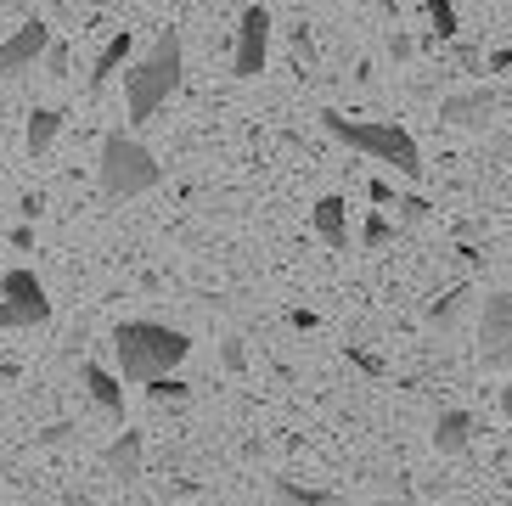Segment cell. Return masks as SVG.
Masks as SVG:
<instances>
[{
    "mask_svg": "<svg viewBox=\"0 0 512 506\" xmlns=\"http://www.w3.org/2000/svg\"><path fill=\"white\" fill-rule=\"evenodd\" d=\"M321 130H327L332 141H344L349 152H366L372 164H389L400 180H422V152H417V141H411V130H400V124L344 119V113L321 107Z\"/></svg>",
    "mask_w": 512,
    "mask_h": 506,
    "instance_id": "6da1fadb",
    "label": "cell"
},
{
    "mask_svg": "<svg viewBox=\"0 0 512 506\" xmlns=\"http://www.w3.org/2000/svg\"><path fill=\"white\" fill-rule=\"evenodd\" d=\"M113 355H119L124 383H158L192 355V338L175 327H158V321H124L113 332Z\"/></svg>",
    "mask_w": 512,
    "mask_h": 506,
    "instance_id": "7a4b0ae2",
    "label": "cell"
},
{
    "mask_svg": "<svg viewBox=\"0 0 512 506\" xmlns=\"http://www.w3.org/2000/svg\"><path fill=\"white\" fill-rule=\"evenodd\" d=\"M181 62H186L181 57V34L164 29L158 40H152L147 57L124 74V102H130V119H136V124H147L152 113L175 96V85H181Z\"/></svg>",
    "mask_w": 512,
    "mask_h": 506,
    "instance_id": "3957f363",
    "label": "cell"
},
{
    "mask_svg": "<svg viewBox=\"0 0 512 506\" xmlns=\"http://www.w3.org/2000/svg\"><path fill=\"white\" fill-rule=\"evenodd\" d=\"M96 175H102V192L113 197V203H130V197L152 192V186L164 180V169H158V158L141 147L136 135L113 130L102 141V164H96Z\"/></svg>",
    "mask_w": 512,
    "mask_h": 506,
    "instance_id": "277c9868",
    "label": "cell"
},
{
    "mask_svg": "<svg viewBox=\"0 0 512 506\" xmlns=\"http://www.w3.org/2000/svg\"><path fill=\"white\" fill-rule=\"evenodd\" d=\"M271 57V12L265 6H242L237 17V45H231V74L237 79H259Z\"/></svg>",
    "mask_w": 512,
    "mask_h": 506,
    "instance_id": "5b68a950",
    "label": "cell"
},
{
    "mask_svg": "<svg viewBox=\"0 0 512 506\" xmlns=\"http://www.w3.org/2000/svg\"><path fill=\"white\" fill-rule=\"evenodd\" d=\"M479 360L512 366V293H490L479 310Z\"/></svg>",
    "mask_w": 512,
    "mask_h": 506,
    "instance_id": "8992f818",
    "label": "cell"
},
{
    "mask_svg": "<svg viewBox=\"0 0 512 506\" xmlns=\"http://www.w3.org/2000/svg\"><path fill=\"white\" fill-rule=\"evenodd\" d=\"M46 51H51V29L40 23V17H29L23 29H12L6 40H0V79L29 74L34 62H46Z\"/></svg>",
    "mask_w": 512,
    "mask_h": 506,
    "instance_id": "52a82bcc",
    "label": "cell"
},
{
    "mask_svg": "<svg viewBox=\"0 0 512 506\" xmlns=\"http://www.w3.org/2000/svg\"><path fill=\"white\" fill-rule=\"evenodd\" d=\"M439 119L451 124V130H484V124L496 119V90H484V85L456 90V96L439 102Z\"/></svg>",
    "mask_w": 512,
    "mask_h": 506,
    "instance_id": "ba28073f",
    "label": "cell"
},
{
    "mask_svg": "<svg viewBox=\"0 0 512 506\" xmlns=\"http://www.w3.org/2000/svg\"><path fill=\"white\" fill-rule=\"evenodd\" d=\"M141 456H147V445H141V433H130V428H124L119 439H113V445L102 450V467H107L113 478H119V484H136V478H141Z\"/></svg>",
    "mask_w": 512,
    "mask_h": 506,
    "instance_id": "9c48e42d",
    "label": "cell"
},
{
    "mask_svg": "<svg viewBox=\"0 0 512 506\" xmlns=\"http://www.w3.org/2000/svg\"><path fill=\"white\" fill-rule=\"evenodd\" d=\"M310 225H316V237L327 242V248H349V203L338 192L321 197L316 209H310Z\"/></svg>",
    "mask_w": 512,
    "mask_h": 506,
    "instance_id": "30bf717a",
    "label": "cell"
},
{
    "mask_svg": "<svg viewBox=\"0 0 512 506\" xmlns=\"http://www.w3.org/2000/svg\"><path fill=\"white\" fill-rule=\"evenodd\" d=\"M79 383L91 388V400L102 405L107 417H124V383L113 372H102V366H79Z\"/></svg>",
    "mask_w": 512,
    "mask_h": 506,
    "instance_id": "8fae6325",
    "label": "cell"
},
{
    "mask_svg": "<svg viewBox=\"0 0 512 506\" xmlns=\"http://www.w3.org/2000/svg\"><path fill=\"white\" fill-rule=\"evenodd\" d=\"M467 439H473V417H467V411H439V422H434V450L439 456H462Z\"/></svg>",
    "mask_w": 512,
    "mask_h": 506,
    "instance_id": "7c38bea8",
    "label": "cell"
},
{
    "mask_svg": "<svg viewBox=\"0 0 512 506\" xmlns=\"http://www.w3.org/2000/svg\"><path fill=\"white\" fill-rule=\"evenodd\" d=\"M51 321V298H0V327H46Z\"/></svg>",
    "mask_w": 512,
    "mask_h": 506,
    "instance_id": "4fadbf2b",
    "label": "cell"
},
{
    "mask_svg": "<svg viewBox=\"0 0 512 506\" xmlns=\"http://www.w3.org/2000/svg\"><path fill=\"white\" fill-rule=\"evenodd\" d=\"M130 51H136L130 29H124V34H113V40L102 45V57H96V68H91V90H107V79H113V74L124 68V62H130Z\"/></svg>",
    "mask_w": 512,
    "mask_h": 506,
    "instance_id": "5bb4252c",
    "label": "cell"
},
{
    "mask_svg": "<svg viewBox=\"0 0 512 506\" xmlns=\"http://www.w3.org/2000/svg\"><path fill=\"white\" fill-rule=\"evenodd\" d=\"M57 130H62V113H57V107H34V113H29V130H23V147H29V158H40V152L57 141Z\"/></svg>",
    "mask_w": 512,
    "mask_h": 506,
    "instance_id": "9a60e30c",
    "label": "cell"
},
{
    "mask_svg": "<svg viewBox=\"0 0 512 506\" xmlns=\"http://www.w3.org/2000/svg\"><path fill=\"white\" fill-rule=\"evenodd\" d=\"M428 6V23H434L439 40H451L456 29H462V17H456V0H422Z\"/></svg>",
    "mask_w": 512,
    "mask_h": 506,
    "instance_id": "2e32d148",
    "label": "cell"
},
{
    "mask_svg": "<svg viewBox=\"0 0 512 506\" xmlns=\"http://www.w3.org/2000/svg\"><path fill=\"white\" fill-rule=\"evenodd\" d=\"M186 394H192V388L175 383V377H158V383H147V400H152V405H181Z\"/></svg>",
    "mask_w": 512,
    "mask_h": 506,
    "instance_id": "e0dca14e",
    "label": "cell"
},
{
    "mask_svg": "<svg viewBox=\"0 0 512 506\" xmlns=\"http://www.w3.org/2000/svg\"><path fill=\"white\" fill-rule=\"evenodd\" d=\"M361 242H366V248H389V242H394V225L383 220V214H372V220L361 225Z\"/></svg>",
    "mask_w": 512,
    "mask_h": 506,
    "instance_id": "ac0fdd59",
    "label": "cell"
},
{
    "mask_svg": "<svg viewBox=\"0 0 512 506\" xmlns=\"http://www.w3.org/2000/svg\"><path fill=\"white\" fill-rule=\"evenodd\" d=\"M276 495H282L287 506H327V495H321V490H299V484H287V478L276 484Z\"/></svg>",
    "mask_w": 512,
    "mask_h": 506,
    "instance_id": "d6986e66",
    "label": "cell"
},
{
    "mask_svg": "<svg viewBox=\"0 0 512 506\" xmlns=\"http://www.w3.org/2000/svg\"><path fill=\"white\" fill-rule=\"evenodd\" d=\"M220 360H226L231 372H242V366H248V355H242V338H226V349H220Z\"/></svg>",
    "mask_w": 512,
    "mask_h": 506,
    "instance_id": "ffe728a7",
    "label": "cell"
},
{
    "mask_svg": "<svg viewBox=\"0 0 512 506\" xmlns=\"http://www.w3.org/2000/svg\"><path fill=\"white\" fill-rule=\"evenodd\" d=\"M46 68H51V74H68V45H57V40H51V51H46Z\"/></svg>",
    "mask_w": 512,
    "mask_h": 506,
    "instance_id": "44dd1931",
    "label": "cell"
},
{
    "mask_svg": "<svg viewBox=\"0 0 512 506\" xmlns=\"http://www.w3.org/2000/svg\"><path fill=\"white\" fill-rule=\"evenodd\" d=\"M501 411H507V417H512V383L501 388Z\"/></svg>",
    "mask_w": 512,
    "mask_h": 506,
    "instance_id": "7402d4cb",
    "label": "cell"
},
{
    "mask_svg": "<svg viewBox=\"0 0 512 506\" xmlns=\"http://www.w3.org/2000/svg\"><path fill=\"white\" fill-rule=\"evenodd\" d=\"M372 506H383V501H372Z\"/></svg>",
    "mask_w": 512,
    "mask_h": 506,
    "instance_id": "603a6c76",
    "label": "cell"
},
{
    "mask_svg": "<svg viewBox=\"0 0 512 506\" xmlns=\"http://www.w3.org/2000/svg\"><path fill=\"white\" fill-rule=\"evenodd\" d=\"M507 6H512V0H507Z\"/></svg>",
    "mask_w": 512,
    "mask_h": 506,
    "instance_id": "cb8c5ba5",
    "label": "cell"
}]
</instances>
